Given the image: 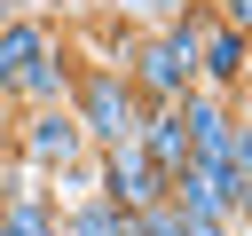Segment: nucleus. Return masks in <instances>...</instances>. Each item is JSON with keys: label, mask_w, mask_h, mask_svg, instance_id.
<instances>
[{"label": "nucleus", "mask_w": 252, "mask_h": 236, "mask_svg": "<svg viewBox=\"0 0 252 236\" xmlns=\"http://www.w3.org/2000/svg\"><path fill=\"white\" fill-rule=\"evenodd\" d=\"M142 94H134V79L118 71V63H94V71H79V87H71V118L87 126V149H110V142H134L142 134Z\"/></svg>", "instance_id": "1"}, {"label": "nucleus", "mask_w": 252, "mask_h": 236, "mask_svg": "<svg viewBox=\"0 0 252 236\" xmlns=\"http://www.w3.org/2000/svg\"><path fill=\"white\" fill-rule=\"evenodd\" d=\"M71 87H79V71H71V55H63V39L8 87V102H24V110H39V102H71Z\"/></svg>", "instance_id": "8"}, {"label": "nucleus", "mask_w": 252, "mask_h": 236, "mask_svg": "<svg viewBox=\"0 0 252 236\" xmlns=\"http://www.w3.org/2000/svg\"><path fill=\"white\" fill-rule=\"evenodd\" d=\"M244 71H252V31H236V24H205V39H197V79L205 87H244Z\"/></svg>", "instance_id": "6"}, {"label": "nucleus", "mask_w": 252, "mask_h": 236, "mask_svg": "<svg viewBox=\"0 0 252 236\" xmlns=\"http://www.w3.org/2000/svg\"><path fill=\"white\" fill-rule=\"evenodd\" d=\"M94 181H102V197H110L118 212H150V205L165 197V173L150 165L142 134H134V142H110V149H94Z\"/></svg>", "instance_id": "5"}, {"label": "nucleus", "mask_w": 252, "mask_h": 236, "mask_svg": "<svg viewBox=\"0 0 252 236\" xmlns=\"http://www.w3.org/2000/svg\"><path fill=\"white\" fill-rule=\"evenodd\" d=\"M142 149H150V165H158L165 181L197 157V149H189V118H181V102H150V110H142Z\"/></svg>", "instance_id": "7"}, {"label": "nucleus", "mask_w": 252, "mask_h": 236, "mask_svg": "<svg viewBox=\"0 0 252 236\" xmlns=\"http://www.w3.org/2000/svg\"><path fill=\"white\" fill-rule=\"evenodd\" d=\"M165 197H173L181 212H197V220H220V228H244V220H252V189H244L228 165H205V157H189V165L165 181Z\"/></svg>", "instance_id": "2"}, {"label": "nucleus", "mask_w": 252, "mask_h": 236, "mask_svg": "<svg viewBox=\"0 0 252 236\" xmlns=\"http://www.w3.org/2000/svg\"><path fill=\"white\" fill-rule=\"evenodd\" d=\"M47 236H71V228H63V212H55V220H47Z\"/></svg>", "instance_id": "14"}, {"label": "nucleus", "mask_w": 252, "mask_h": 236, "mask_svg": "<svg viewBox=\"0 0 252 236\" xmlns=\"http://www.w3.org/2000/svg\"><path fill=\"white\" fill-rule=\"evenodd\" d=\"M16 149H24L32 173H55V165L87 157V126L71 118V102H39V110L16 118Z\"/></svg>", "instance_id": "4"}, {"label": "nucleus", "mask_w": 252, "mask_h": 236, "mask_svg": "<svg viewBox=\"0 0 252 236\" xmlns=\"http://www.w3.org/2000/svg\"><path fill=\"white\" fill-rule=\"evenodd\" d=\"M8 197H16V173H8V165H0V212H8Z\"/></svg>", "instance_id": "13"}, {"label": "nucleus", "mask_w": 252, "mask_h": 236, "mask_svg": "<svg viewBox=\"0 0 252 236\" xmlns=\"http://www.w3.org/2000/svg\"><path fill=\"white\" fill-rule=\"evenodd\" d=\"M126 79H134L142 102H181V94L197 87V47H181V39H165V31H142L134 55H126Z\"/></svg>", "instance_id": "3"}, {"label": "nucleus", "mask_w": 252, "mask_h": 236, "mask_svg": "<svg viewBox=\"0 0 252 236\" xmlns=\"http://www.w3.org/2000/svg\"><path fill=\"white\" fill-rule=\"evenodd\" d=\"M47 220H55V197H47V173L16 181V197H8V212H0V236H47Z\"/></svg>", "instance_id": "10"}, {"label": "nucleus", "mask_w": 252, "mask_h": 236, "mask_svg": "<svg viewBox=\"0 0 252 236\" xmlns=\"http://www.w3.org/2000/svg\"><path fill=\"white\" fill-rule=\"evenodd\" d=\"M213 16H220V24H236V31H252V0H220Z\"/></svg>", "instance_id": "11"}, {"label": "nucleus", "mask_w": 252, "mask_h": 236, "mask_svg": "<svg viewBox=\"0 0 252 236\" xmlns=\"http://www.w3.org/2000/svg\"><path fill=\"white\" fill-rule=\"evenodd\" d=\"M16 16H24V0H0V31H8V24H16Z\"/></svg>", "instance_id": "12"}, {"label": "nucleus", "mask_w": 252, "mask_h": 236, "mask_svg": "<svg viewBox=\"0 0 252 236\" xmlns=\"http://www.w3.org/2000/svg\"><path fill=\"white\" fill-rule=\"evenodd\" d=\"M47 47H55V24H39V16H16V24L0 31V102H8V87H16Z\"/></svg>", "instance_id": "9"}]
</instances>
